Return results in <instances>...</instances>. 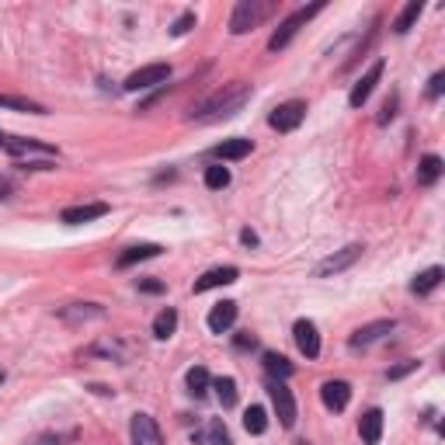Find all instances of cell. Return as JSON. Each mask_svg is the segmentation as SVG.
<instances>
[{
    "mask_svg": "<svg viewBox=\"0 0 445 445\" xmlns=\"http://www.w3.org/2000/svg\"><path fill=\"white\" fill-rule=\"evenodd\" d=\"M247 98H250V87H247V83H230V87H223L219 94H212L199 112H192V119L212 122V119H223V115H233Z\"/></svg>",
    "mask_w": 445,
    "mask_h": 445,
    "instance_id": "1",
    "label": "cell"
},
{
    "mask_svg": "<svg viewBox=\"0 0 445 445\" xmlns=\"http://www.w3.org/2000/svg\"><path fill=\"white\" fill-rule=\"evenodd\" d=\"M320 11H324V4H310V7H299L296 14H289L282 25L275 28V35L268 39V49H272V52L285 49V45L292 42V35H296V32H299V28H303V25H306V21L313 18V14H320Z\"/></svg>",
    "mask_w": 445,
    "mask_h": 445,
    "instance_id": "2",
    "label": "cell"
},
{
    "mask_svg": "<svg viewBox=\"0 0 445 445\" xmlns=\"http://www.w3.org/2000/svg\"><path fill=\"white\" fill-rule=\"evenodd\" d=\"M268 393H272V404H275V414H279V424H282V428H292V424H296V397H292V390L285 386V379H272Z\"/></svg>",
    "mask_w": 445,
    "mask_h": 445,
    "instance_id": "3",
    "label": "cell"
},
{
    "mask_svg": "<svg viewBox=\"0 0 445 445\" xmlns=\"http://www.w3.org/2000/svg\"><path fill=\"white\" fill-rule=\"evenodd\" d=\"M167 77H171V67H167V63H150V67H139L136 74L125 77V91H146V87L167 83Z\"/></svg>",
    "mask_w": 445,
    "mask_h": 445,
    "instance_id": "4",
    "label": "cell"
},
{
    "mask_svg": "<svg viewBox=\"0 0 445 445\" xmlns=\"http://www.w3.org/2000/svg\"><path fill=\"white\" fill-rule=\"evenodd\" d=\"M383 67H386V63H383V59H376V63L365 70L362 81L352 87V94H348V105H352V108H362L365 101H369V94L376 91V83H379V77H383Z\"/></svg>",
    "mask_w": 445,
    "mask_h": 445,
    "instance_id": "5",
    "label": "cell"
},
{
    "mask_svg": "<svg viewBox=\"0 0 445 445\" xmlns=\"http://www.w3.org/2000/svg\"><path fill=\"white\" fill-rule=\"evenodd\" d=\"M303 115H306V105L303 101H285V105H279L275 112H272V129H279V132H292L299 122H303Z\"/></svg>",
    "mask_w": 445,
    "mask_h": 445,
    "instance_id": "6",
    "label": "cell"
},
{
    "mask_svg": "<svg viewBox=\"0 0 445 445\" xmlns=\"http://www.w3.org/2000/svg\"><path fill=\"white\" fill-rule=\"evenodd\" d=\"M261 14H265V7H258L254 0H241L237 11H233V18H230V32H233V35L250 32V28L261 21Z\"/></svg>",
    "mask_w": 445,
    "mask_h": 445,
    "instance_id": "7",
    "label": "cell"
},
{
    "mask_svg": "<svg viewBox=\"0 0 445 445\" xmlns=\"http://www.w3.org/2000/svg\"><path fill=\"white\" fill-rule=\"evenodd\" d=\"M292 337H296V345H299V352H303L306 359H317V355H320V334H317V324H313V320H296Z\"/></svg>",
    "mask_w": 445,
    "mask_h": 445,
    "instance_id": "8",
    "label": "cell"
},
{
    "mask_svg": "<svg viewBox=\"0 0 445 445\" xmlns=\"http://www.w3.org/2000/svg\"><path fill=\"white\" fill-rule=\"evenodd\" d=\"M362 243H348L345 250H337V254H330L327 261H320V268H317V275H334V272H345L348 265H355L359 258H362Z\"/></svg>",
    "mask_w": 445,
    "mask_h": 445,
    "instance_id": "9",
    "label": "cell"
},
{
    "mask_svg": "<svg viewBox=\"0 0 445 445\" xmlns=\"http://www.w3.org/2000/svg\"><path fill=\"white\" fill-rule=\"evenodd\" d=\"M132 445H163L161 428L150 414H132Z\"/></svg>",
    "mask_w": 445,
    "mask_h": 445,
    "instance_id": "10",
    "label": "cell"
},
{
    "mask_svg": "<svg viewBox=\"0 0 445 445\" xmlns=\"http://www.w3.org/2000/svg\"><path fill=\"white\" fill-rule=\"evenodd\" d=\"M320 400H324L327 410H345L348 400H352V386L345 379H327L320 386Z\"/></svg>",
    "mask_w": 445,
    "mask_h": 445,
    "instance_id": "11",
    "label": "cell"
},
{
    "mask_svg": "<svg viewBox=\"0 0 445 445\" xmlns=\"http://www.w3.org/2000/svg\"><path fill=\"white\" fill-rule=\"evenodd\" d=\"M233 320H237V303L233 299H226V303H216L212 310H209V330L212 334H223V330H230L233 327Z\"/></svg>",
    "mask_w": 445,
    "mask_h": 445,
    "instance_id": "12",
    "label": "cell"
},
{
    "mask_svg": "<svg viewBox=\"0 0 445 445\" xmlns=\"http://www.w3.org/2000/svg\"><path fill=\"white\" fill-rule=\"evenodd\" d=\"M241 279V268H233V265H226V268H212V272H205L202 279H195V292H209V289H216V285H230Z\"/></svg>",
    "mask_w": 445,
    "mask_h": 445,
    "instance_id": "13",
    "label": "cell"
},
{
    "mask_svg": "<svg viewBox=\"0 0 445 445\" xmlns=\"http://www.w3.org/2000/svg\"><path fill=\"white\" fill-rule=\"evenodd\" d=\"M161 250H163L161 243H136V247H125L119 254V261H115V268H132V265H139V261L157 258Z\"/></svg>",
    "mask_w": 445,
    "mask_h": 445,
    "instance_id": "14",
    "label": "cell"
},
{
    "mask_svg": "<svg viewBox=\"0 0 445 445\" xmlns=\"http://www.w3.org/2000/svg\"><path fill=\"white\" fill-rule=\"evenodd\" d=\"M98 216H108V205H105V202L74 205V209H67V212H63V223H67V226H81V223H91V219H98Z\"/></svg>",
    "mask_w": 445,
    "mask_h": 445,
    "instance_id": "15",
    "label": "cell"
},
{
    "mask_svg": "<svg viewBox=\"0 0 445 445\" xmlns=\"http://www.w3.org/2000/svg\"><path fill=\"white\" fill-rule=\"evenodd\" d=\"M4 146L14 154V157H28V154H42V157H56V150L52 146H45V143H35V139H18V136H11V139H4Z\"/></svg>",
    "mask_w": 445,
    "mask_h": 445,
    "instance_id": "16",
    "label": "cell"
},
{
    "mask_svg": "<svg viewBox=\"0 0 445 445\" xmlns=\"http://www.w3.org/2000/svg\"><path fill=\"white\" fill-rule=\"evenodd\" d=\"M359 432H362V439L369 445H376L379 439H383V410H379V407L365 410L362 421H359Z\"/></svg>",
    "mask_w": 445,
    "mask_h": 445,
    "instance_id": "17",
    "label": "cell"
},
{
    "mask_svg": "<svg viewBox=\"0 0 445 445\" xmlns=\"http://www.w3.org/2000/svg\"><path fill=\"white\" fill-rule=\"evenodd\" d=\"M250 150H254V143H250V139H223L212 154H216L219 161H243Z\"/></svg>",
    "mask_w": 445,
    "mask_h": 445,
    "instance_id": "18",
    "label": "cell"
},
{
    "mask_svg": "<svg viewBox=\"0 0 445 445\" xmlns=\"http://www.w3.org/2000/svg\"><path fill=\"white\" fill-rule=\"evenodd\" d=\"M393 320H379V324H369V327H359L355 334H352V348H362V345H372L376 337H383V334H390L393 330Z\"/></svg>",
    "mask_w": 445,
    "mask_h": 445,
    "instance_id": "19",
    "label": "cell"
},
{
    "mask_svg": "<svg viewBox=\"0 0 445 445\" xmlns=\"http://www.w3.org/2000/svg\"><path fill=\"white\" fill-rule=\"evenodd\" d=\"M439 178H442V157L428 154L424 161L417 163V185H435Z\"/></svg>",
    "mask_w": 445,
    "mask_h": 445,
    "instance_id": "20",
    "label": "cell"
},
{
    "mask_svg": "<svg viewBox=\"0 0 445 445\" xmlns=\"http://www.w3.org/2000/svg\"><path fill=\"white\" fill-rule=\"evenodd\" d=\"M292 369H296V365L289 362L285 355L265 352V372H268V376H275V379H289V376H292Z\"/></svg>",
    "mask_w": 445,
    "mask_h": 445,
    "instance_id": "21",
    "label": "cell"
},
{
    "mask_svg": "<svg viewBox=\"0 0 445 445\" xmlns=\"http://www.w3.org/2000/svg\"><path fill=\"white\" fill-rule=\"evenodd\" d=\"M243 428H247L250 435H265V432H268V410H265V407H247Z\"/></svg>",
    "mask_w": 445,
    "mask_h": 445,
    "instance_id": "22",
    "label": "cell"
},
{
    "mask_svg": "<svg viewBox=\"0 0 445 445\" xmlns=\"http://www.w3.org/2000/svg\"><path fill=\"white\" fill-rule=\"evenodd\" d=\"M421 7H424L421 0H410V4L404 7V11H400V18L393 21V32H397V35H404V32H410V25H414V21L421 18Z\"/></svg>",
    "mask_w": 445,
    "mask_h": 445,
    "instance_id": "23",
    "label": "cell"
},
{
    "mask_svg": "<svg viewBox=\"0 0 445 445\" xmlns=\"http://www.w3.org/2000/svg\"><path fill=\"white\" fill-rule=\"evenodd\" d=\"M442 275H445L442 268H428V272H421V275L414 279V285H410V289H414L417 296H428L432 289H439V282H442Z\"/></svg>",
    "mask_w": 445,
    "mask_h": 445,
    "instance_id": "24",
    "label": "cell"
},
{
    "mask_svg": "<svg viewBox=\"0 0 445 445\" xmlns=\"http://www.w3.org/2000/svg\"><path fill=\"white\" fill-rule=\"evenodd\" d=\"M174 330H178V313L167 306V310H161V313H157V320H154V334H157L161 341H167Z\"/></svg>",
    "mask_w": 445,
    "mask_h": 445,
    "instance_id": "25",
    "label": "cell"
},
{
    "mask_svg": "<svg viewBox=\"0 0 445 445\" xmlns=\"http://www.w3.org/2000/svg\"><path fill=\"white\" fill-rule=\"evenodd\" d=\"M212 390H216V397H219V404H223V407L237 404V383H233L230 376H219V379L212 383Z\"/></svg>",
    "mask_w": 445,
    "mask_h": 445,
    "instance_id": "26",
    "label": "cell"
},
{
    "mask_svg": "<svg viewBox=\"0 0 445 445\" xmlns=\"http://www.w3.org/2000/svg\"><path fill=\"white\" fill-rule=\"evenodd\" d=\"M209 386H212V379H209V372H205L202 365L188 369V393H192V397H205Z\"/></svg>",
    "mask_w": 445,
    "mask_h": 445,
    "instance_id": "27",
    "label": "cell"
},
{
    "mask_svg": "<svg viewBox=\"0 0 445 445\" xmlns=\"http://www.w3.org/2000/svg\"><path fill=\"white\" fill-rule=\"evenodd\" d=\"M0 108H11V112H35V115H45V108L35 105V101H25V98H11V94H0Z\"/></svg>",
    "mask_w": 445,
    "mask_h": 445,
    "instance_id": "28",
    "label": "cell"
},
{
    "mask_svg": "<svg viewBox=\"0 0 445 445\" xmlns=\"http://www.w3.org/2000/svg\"><path fill=\"white\" fill-rule=\"evenodd\" d=\"M205 185H209V188H216V192H219V188H226V185H230V171H226L223 163L205 167Z\"/></svg>",
    "mask_w": 445,
    "mask_h": 445,
    "instance_id": "29",
    "label": "cell"
},
{
    "mask_svg": "<svg viewBox=\"0 0 445 445\" xmlns=\"http://www.w3.org/2000/svg\"><path fill=\"white\" fill-rule=\"evenodd\" d=\"M192 25H195V14H192V11H185V14H181V18L171 25V35H185Z\"/></svg>",
    "mask_w": 445,
    "mask_h": 445,
    "instance_id": "30",
    "label": "cell"
},
{
    "mask_svg": "<svg viewBox=\"0 0 445 445\" xmlns=\"http://www.w3.org/2000/svg\"><path fill=\"white\" fill-rule=\"evenodd\" d=\"M442 91H445V74H435V77L428 81V94H432V98H439Z\"/></svg>",
    "mask_w": 445,
    "mask_h": 445,
    "instance_id": "31",
    "label": "cell"
},
{
    "mask_svg": "<svg viewBox=\"0 0 445 445\" xmlns=\"http://www.w3.org/2000/svg\"><path fill=\"white\" fill-rule=\"evenodd\" d=\"M139 289H143V292H150V296H161L163 282H157V279H139Z\"/></svg>",
    "mask_w": 445,
    "mask_h": 445,
    "instance_id": "32",
    "label": "cell"
},
{
    "mask_svg": "<svg viewBox=\"0 0 445 445\" xmlns=\"http://www.w3.org/2000/svg\"><path fill=\"white\" fill-rule=\"evenodd\" d=\"M414 369H417V362H404V365H397V369H390V372H386V379H400V376L414 372Z\"/></svg>",
    "mask_w": 445,
    "mask_h": 445,
    "instance_id": "33",
    "label": "cell"
},
{
    "mask_svg": "<svg viewBox=\"0 0 445 445\" xmlns=\"http://www.w3.org/2000/svg\"><path fill=\"white\" fill-rule=\"evenodd\" d=\"M393 108H397V98H390V101L383 105V115H379V125H386V122H390V119H393V115H397Z\"/></svg>",
    "mask_w": 445,
    "mask_h": 445,
    "instance_id": "34",
    "label": "cell"
},
{
    "mask_svg": "<svg viewBox=\"0 0 445 445\" xmlns=\"http://www.w3.org/2000/svg\"><path fill=\"white\" fill-rule=\"evenodd\" d=\"M254 345H258L254 334H241V337H237V348H254Z\"/></svg>",
    "mask_w": 445,
    "mask_h": 445,
    "instance_id": "35",
    "label": "cell"
},
{
    "mask_svg": "<svg viewBox=\"0 0 445 445\" xmlns=\"http://www.w3.org/2000/svg\"><path fill=\"white\" fill-rule=\"evenodd\" d=\"M241 243H243V247H254V243H258V233H250V230H243V233H241Z\"/></svg>",
    "mask_w": 445,
    "mask_h": 445,
    "instance_id": "36",
    "label": "cell"
},
{
    "mask_svg": "<svg viewBox=\"0 0 445 445\" xmlns=\"http://www.w3.org/2000/svg\"><path fill=\"white\" fill-rule=\"evenodd\" d=\"M4 195H7V185H0V199H4Z\"/></svg>",
    "mask_w": 445,
    "mask_h": 445,
    "instance_id": "37",
    "label": "cell"
},
{
    "mask_svg": "<svg viewBox=\"0 0 445 445\" xmlns=\"http://www.w3.org/2000/svg\"><path fill=\"white\" fill-rule=\"evenodd\" d=\"M39 445H56V442H52V439H42V442Z\"/></svg>",
    "mask_w": 445,
    "mask_h": 445,
    "instance_id": "38",
    "label": "cell"
},
{
    "mask_svg": "<svg viewBox=\"0 0 445 445\" xmlns=\"http://www.w3.org/2000/svg\"><path fill=\"white\" fill-rule=\"evenodd\" d=\"M4 139H7V136H4V132H0V146H4Z\"/></svg>",
    "mask_w": 445,
    "mask_h": 445,
    "instance_id": "39",
    "label": "cell"
},
{
    "mask_svg": "<svg viewBox=\"0 0 445 445\" xmlns=\"http://www.w3.org/2000/svg\"><path fill=\"white\" fill-rule=\"evenodd\" d=\"M0 379H4V372H0Z\"/></svg>",
    "mask_w": 445,
    "mask_h": 445,
    "instance_id": "40",
    "label": "cell"
}]
</instances>
